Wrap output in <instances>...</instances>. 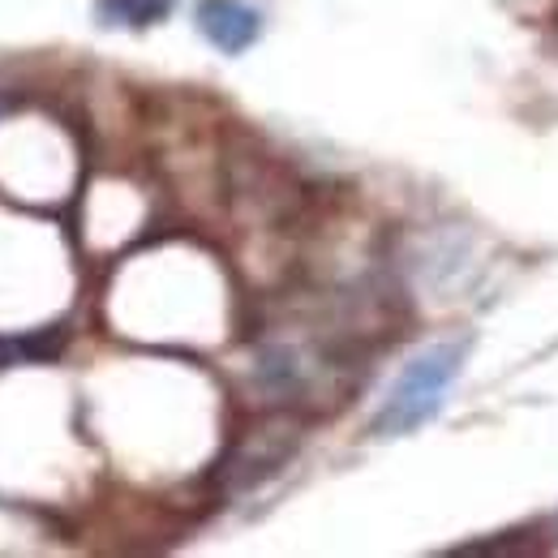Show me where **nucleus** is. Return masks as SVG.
Masks as SVG:
<instances>
[{"instance_id":"1","label":"nucleus","mask_w":558,"mask_h":558,"mask_svg":"<svg viewBox=\"0 0 558 558\" xmlns=\"http://www.w3.org/2000/svg\"><path fill=\"white\" fill-rule=\"evenodd\" d=\"M460 365H464V344H429L421 349L400 378L391 383L378 417H374V434L383 438H396V434H413L429 417H438L451 383L460 378Z\"/></svg>"},{"instance_id":"4","label":"nucleus","mask_w":558,"mask_h":558,"mask_svg":"<svg viewBox=\"0 0 558 558\" xmlns=\"http://www.w3.org/2000/svg\"><path fill=\"white\" fill-rule=\"evenodd\" d=\"M172 0H99V17L108 26H150L168 17Z\"/></svg>"},{"instance_id":"3","label":"nucleus","mask_w":558,"mask_h":558,"mask_svg":"<svg viewBox=\"0 0 558 558\" xmlns=\"http://www.w3.org/2000/svg\"><path fill=\"white\" fill-rule=\"evenodd\" d=\"M292 447H296V438H292V429H288V425L258 429V434H254V442H250V447H241V451H236V460H232V477H236V486H250V482L271 477L279 464L288 460V451H292Z\"/></svg>"},{"instance_id":"2","label":"nucleus","mask_w":558,"mask_h":558,"mask_svg":"<svg viewBox=\"0 0 558 558\" xmlns=\"http://www.w3.org/2000/svg\"><path fill=\"white\" fill-rule=\"evenodd\" d=\"M198 31L207 35L210 48H219L228 57H241L245 48L258 44L263 17L245 0H203L198 4Z\"/></svg>"}]
</instances>
